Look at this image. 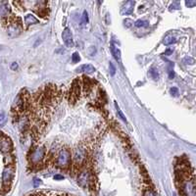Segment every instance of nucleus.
<instances>
[{"label": "nucleus", "instance_id": "obj_1", "mask_svg": "<svg viewBox=\"0 0 196 196\" xmlns=\"http://www.w3.org/2000/svg\"><path fill=\"white\" fill-rule=\"evenodd\" d=\"M14 173H15V168L14 166H7L3 171L2 174V182H3V189H5L6 191L9 190L10 185L14 178Z\"/></svg>", "mask_w": 196, "mask_h": 196}, {"label": "nucleus", "instance_id": "obj_2", "mask_svg": "<svg viewBox=\"0 0 196 196\" xmlns=\"http://www.w3.org/2000/svg\"><path fill=\"white\" fill-rule=\"evenodd\" d=\"M71 162V153L68 149L60 150L57 156V165L61 168H67Z\"/></svg>", "mask_w": 196, "mask_h": 196}, {"label": "nucleus", "instance_id": "obj_3", "mask_svg": "<svg viewBox=\"0 0 196 196\" xmlns=\"http://www.w3.org/2000/svg\"><path fill=\"white\" fill-rule=\"evenodd\" d=\"M12 142L7 136L2 135L0 138V151L5 154H9L12 150Z\"/></svg>", "mask_w": 196, "mask_h": 196}, {"label": "nucleus", "instance_id": "obj_4", "mask_svg": "<svg viewBox=\"0 0 196 196\" xmlns=\"http://www.w3.org/2000/svg\"><path fill=\"white\" fill-rule=\"evenodd\" d=\"M62 38L65 45L69 48L74 47V39H73V34H72L71 31L69 29H65L63 32H62Z\"/></svg>", "mask_w": 196, "mask_h": 196}, {"label": "nucleus", "instance_id": "obj_5", "mask_svg": "<svg viewBox=\"0 0 196 196\" xmlns=\"http://www.w3.org/2000/svg\"><path fill=\"white\" fill-rule=\"evenodd\" d=\"M43 157H44V149L41 148V147H38V148L34 149V151H32L31 159L32 163L37 164V163H39L43 159Z\"/></svg>", "mask_w": 196, "mask_h": 196}, {"label": "nucleus", "instance_id": "obj_6", "mask_svg": "<svg viewBox=\"0 0 196 196\" xmlns=\"http://www.w3.org/2000/svg\"><path fill=\"white\" fill-rule=\"evenodd\" d=\"M20 31H21V26H20V24H17V23H11V24L9 25L8 32L10 35L16 37V35H18L20 34Z\"/></svg>", "mask_w": 196, "mask_h": 196}, {"label": "nucleus", "instance_id": "obj_7", "mask_svg": "<svg viewBox=\"0 0 196 196\" xmlns=\"http://www.w3.org/2000/svg\"><path fill=\"white\" fill-rule=\"evenodd\" d=\"M133 7H135V1H127L124 4L122 8V13L124 15H129L133 12Z\"/></svg>", "mask_w": 196, "mask_h": 196}, {"label": "nucleus", "instance_id": "obj_8", "mask_svg": "<svg viewBox=\"0 0 196 196\" xmlns=\"http://www.w3.org/2000/svg\"><path fill=\"white\" fill-rule=\"evenodd\" d=\"M78 72H80V73H86V74H92L95 72V68H94L92 65L90 64H84V65H81L78 69H77Z\"/></svg>", "mask_w": 196, "mask_h": 196}, {"label": "nucleus", "instance_id": "obj_9", "mask_svg": "<svg viewBox=\"0 0 196 196\" xmlns=\"http://www.w3.org/2000/svg\"><path fill=\"white\" fill-rule=\"evenodd\" d=\"M78 182L80 184L81 186H86L88 184L89 182V174L87 172H83L78 176Z\"/></svg>", "mask_w": 196, "mask_h": 196}, {"label": "nucleus", "instance_id": "obj_10", "mask_svg": "<svg viewBox=\"0 0 196 196\" xmlns=\"http://www.w3.org/2000/svg\"><path fill=\"white\" fill-rule=\"evenodd\" d=\"M84 159H86V152H84V150L81 148L77 149L76 154H75V160H76L77 164H81Z\"/></svg>", "mask_w": 196, "mask_h": 196}, {"label": "nucleus", "instance_id": "obj_11", "mask_svg": "<svg viewBox=\"0 0 196 196\" xmlns=\"http://www.w3.org/2000/svg\"><path fill=\"white\" fill-rule=\"evenodd\" d=\"M37 23H38V20L35 18L34 15L28 14V15L25 17V24H26V26L35 25V24H37Z\"/></svg>", "mask_w": 196, "mask_h": 196}, {"label": "nucleus", "instance_id": "obj_12", "mask_svg": "<svg viewBox=\"0 0 196 196\" xmlns=\"http://www.w3.org/2000/svg\"><path fill=\"white\" fill-rule=\"evenodd\" d=\"M111 51H112V54L114 55L116 60L119 62V63H121V51L114 43H112V45H111Z\"/></svg>", "mask_w": 196, "mask_h": 196}, {"label": "nucleus", "instance_id": "obj_13", "mask_svg": "<svg viewBox=\"0 0 196 196\" xmlns=\"http://www.w3.org/2000/svg\"><path fill=\"white\" fill-rule=\"evenodd\" d=\"M9 13H10V8H9L8 3L3 2L2 5L0 6V14H1V16H3V17H7L9 15Z\"/></svg>", "mask_w": 196, "mask_h": 196}, {"label": "nucleus", "instance_id": "obj_14", "mask_svg": "<svg viewBox=\"0 0 196 196\" xmlns=\"http://www.w3.org/2000/svg\"><path fill=\"white\" fill-rule=\"evenodd\" d=\"M176 39L175 37H173V35H167L164 38V40H163V43L165 45H171L173 43H176Z\"/></svg>", "mask_w": 196, "mask_h": 196}, {"label": "nucleus", "instance_id": "obj_15", "mask_svg": "<svg viewBox=\"0 0 196 196\" xmlns=\"http://www.w3.org/2000/svg\"><path fill=\"white\" fill-rule=\"evenodd\" d=\"M135 27L140 28V27H148V22L147 21H143V20H137L135 23Z\"/></svg>", "mask_w": 196, "mask_h": 196}, {"label": "nucleus", "instance_id": "obj_16", "mask_svg": "<svg viewBox=\"0 0 196 196\" xmlns=\"http://www.w3.org/2000/svg\"><path fill=\"white\" fill-rule=\"evenodd\" d=\"M182 61H184V63L186 65H193L195 63V60L191 57H184Z\"/></svg>", "mask_w": 196, "mask_h": 196}, {"label": "nucleus", "instance_id": "obj_17", "mask_svg": "<svg viewBox=\"0 0 196 196\" xmlns=\"http://www.w3.org/2000/svg\"><path fill=\"white\" fill-rule=\"evenodd\" d=\"M80 60V54H78V52H75V53L72 55V61H73V63H78Z\"/></svg>", "mask_w": 196, "mask_h": 196}, {"label": "nucleus", "instance_id": "obj_18", "mask_svg": "<svg viewBox=\"0 0 196 196\" xmlns=\"http://www.w3.org/2000/svg\"><path fill=\"white\" fill-rule=\"evenodd\" d=\"M88 23V15H87V12L84 11L83 14V20H81V24L83 25H86Z\"/></svg>", "mask_w": 196, "mask_h": 196}, {"label": "nucleus", "instance_id": "obj_19", "mask_svg": "<svg viewBox=\"0 0 196 196\" xmlns=\"http://www.w3.org/2000/svg\"><path fill=\"white\" fill-rule=\"evenodd\" d=\"M6 122V116L4 113H1L0 114V127L4 126V124Z\"/></svg>", "mask_w": 196, "mask_h": 196}, {"label": "nucleus", "instance_id": "obj_20", "mask_svg": "<svg viewBox=\"0 0 196 196\" xmlns=\"http://www.w3.org/2000/svg\"><path fill=\"white\" fill-rule=\"evenodd\" d=\"M185 5L188 8H192L196 5V1H194V0H188V1H185Z\"/></svg>", "mask_w": 196, "mask_h": 196}, {"label": "nucleus", "instance_id": "obj_21", "mask_svg": "<svg viewBox=\"0 0 196 196\" xmlns=\"http://www.w3.org/2000/svg\"><path fill=\"white\" fill-rule=\"evenodd\" d=\"M115 106H116V108H117V112H118V114H119V116L121 117V119H122L123 121H125V122H126V121H127V119H126V117H125V116H124V114L122 113V111H121V110H120V108H119V106H118V105H117V104H115Z\"/></svg>", "mask_w": 196, "mask_h": 196}, {"label": "nucleus", "instance_id": "obj_22", "mask_svg": "<svg viewBox=\"0 0 196 196\" xmlns=\"http://www.w3.org/2000/svg\"><path fill=\"white\" fill-rule=\"evenodd\" d=\"M150 75L152 76V78H154V80H158V78H159V75H158V73L155 71V70H153V69H151L150 70Z\"/></svg>", "mask_w": 196, "mask_h": 196}, {"label": "nucleus", "instance_id": "obj_23", "mask_svg": "<svg viewBox=\"0 0 196 196\" xmlns=\"http://www.w3.org/2000/svg\"><path fill=\"white\" fill-rule=\"evenodd\" d=\"M170 91H171V94H172L173 96H176H176L178 95V89L176 87H172L171 90H170Z\"/></svg>", "mask_w": 196, "mask_h": 196}, {"label": "nucleus", "instance_id": "obj_24", "mask_svg": "<svg viewBox=\"0 0 196 196\" xmlns=\"http://www.w3.org/2000/svg\"><path fill=\"white\" fill-rule=\"evenodd\" d=\"M109 68H110L111 75H112V76H114V75H115V73H116V68L114 67L113 63H110V64H109Z\"/></svg>", "mask_w": 196, "mask_h": 196}, {"label": "nucleus", "instance_id": "obj_25", "mask_svg": "<svg viewBox=\"0 0 196 196\" xmlns=\"http://www.w3.org/2000/svg\"><path fill=\"white\" fill-rule=\"evenodd\" d=\"M42 184V181L39 178H34V187H38L39 185Z\"/></svg>", "mask_w": 196, "mask_h": 196}, {"label": "nucleus", "instance_id": "obj_26", "mask_svg": "<svg viewBox=\"0 0 196 196\" xmlns=\"http://www.w3.org/2000/svg\"><path fill=\"white\" fill-rule=\"evenodd\" d=\"M124 23H125V26L127 28H129V27H132V20H129V19H126L125 21H124Z\"/></svg>", "mask_w": 196, "mask_h": 196}, {"label": "nucleus", "instance_id": "obj_27", "mask_svg": "<svg viewBox=\"0 0 196 196\" xmlns=\"http://www.w3.org/2000/svg\"><path fill=\"white\" fill-rule=\"evenodd\" d=\"M144 196H157V195H156L153 191H151V190H147V191L145 192Z\"/></svg>", "mask_w": 196, "mask_h": 196}, {"label": "nucleus", "instance_id": "obj_28", "mask_svg": "<svg viewBox=\"0 0 196 196\" xmlns=\"http://www.w3.org/2000/svg\"><path fill=\"white\" fill-rule=\"evenodd\" d=\"M173 51H174V49H168V50H166L165 51V53H164V55H167V56H169V55H171L172 53H173Z\"/></svg>", "mask_w": 196, "mask_h": 196}, {"label": "nucleus", "instance_id": "obj_29", "mask_svg": "<svg viewBox=\"0 0 196 196\" xmlns=\"http://www.w3.org/2000/svg\"><path fill=\"white\" fill-rule=\"evenodd\" d=\"M11 69H12V70H16V69H18V64L17 63H12Z\"/></svg>", "mask_w": 196, "mask_h": 196}, {"label": "nucleus", "instance_id": "obj_30", "mask_svg": "<svg viewBox=\"0 0 196 196\" xmlns=\"http://www.w3.org/2000/svg\"><path fill=\"white\" fill-rule=\"evenodd\" d=\"M54 178H55V179H63L64 176H60V175H56V176H54Z\"/></svg>", "mask_w": 196, "mask_h": 196}]
</instances>
